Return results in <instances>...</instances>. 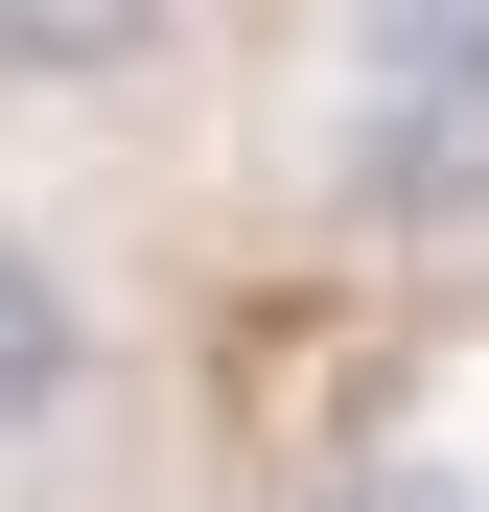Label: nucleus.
<instances>
[{
    "mask_svg": "<svg viewBox=\"0 0 489 512\" xmlns=\"http://www.w3.org/2000/svg\"><path fill=\"white\" fill-rule=\"evenodd\" d=\"M117 396H140V326H117V280H94V256H70L24 187H0V466H70Z\"/></svg>",
    "mask_w": 489,
    "mask_h": 512,
    "instance_id": "nucleus-2",
    "label": "nucleus"
},
{
    "mask_svg": "<svg viewBox=\"0 0 489 512\" xmlns=\"http://www.w3.org/2000/svg\"><path fill=\"white\" fill-rule=\"evenodd\" d=\"M210 0H0V117H140L187 94Z\"/></svg>",
    "mask_w": 489,
    "mask_h": 512,
    "instance_id": "nucleus-3",
    "label": "nucleus"
},
{
    "mask_svg": "<svg viewBox=\"0 0 489 512\" xmlns=\"http://www.w3.org/2000/svg\"><path fill=\"white\" fill-rule=\"evenodd\" d=\"M303 210L350 256H489V0H303Z\"/></svg>",
    "mask_w": 489,
    "mask_h": 512,
    "instance_id": "nucleus-1",
    "label": "nucleus"
}]
</instances>
